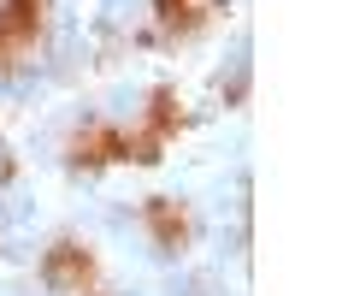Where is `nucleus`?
<instances>
[{
	"mask_svg": "<svg viewBox=\"0 0 354 296\" xmlns=\"http://www.w3.org/2000/svg\"><path fill=\"white\" fill-rule=\"evenodd\" d=\"M148 130H153L160 142H171V130H183V107H177L165 89L153 95V107H148Z\"/></svg>",
	"mask_w": 354,
	"mask_h": 296,
	"instance_id": "423d86ee",
	"label": "nucleus"
},
{
	"mask_svg": "<svg viewBox=\"0 0 354 296\" xmlns=\"http://www.w3.org/2000/svg\"><path fill=\"white\" fill-rule=\"evenodd\" d=\"M218 6H225V0H160V24L165 30H195V24H207Z\"/></svg>",
	"mask_w": 354,
	"mask_h": 296,
	"instance_id": "39448f33",
	"label": "nucleus"
},
{
	"mask_svg": "<svg viewBox=\"0 0 354 296\" xmlns=\"http://www.w3.org/2000/svg\"><path fill=\"white\" fill-rule=\"evenodd\" d=\"M41 272H48L53 290H83L88 272H95V255H88L83 243H53V249H48V267H41Z\"/></svg>",
	"mask_w": 354,
	"mask_h": 296,
	"instance_id": "7ed1b4c3",
	"label": "nucleus"
},
{
	"mask_svg": "<svg viewBox=\"0 0 354 296\" xmlns=\"http://www.w3.org/2000/svg\"><path fill=\"white\" fill-rule=\"evenodd\" d=\"M148 232H153V243H160V249H171V255H177V249L189 243V232H195V225H189V207L171 202V195H153V202H148Z\"/></svg>",
	"mask_w": 354,
	"mask_h": 296,
	"instance_id": "f03ea898",
	"label": "nucleus"
},
{
	"mask_svg": "<svg viewBox=\"0 0 354 296\" xmlns=\"http://www.w3.org/2000/svg\"><path fill=\"white\" fill-rule=\"evenodd\" d=\"M41 18H48V0H0V71H18L36 53Z\"/></svg>",
	"mask_w": 354,
	"mask_h": 296,
	"instance_id": "f257e3e1",
	"label": "nucleus"
},
{
	"mask_svg": "<svg viewBox=\"0 0 354 296\" xmlns=\"http://www.w3.org/2000/svg\"><path fill=\"white\" fill-rule=\"evenodd\" d=\"M71 160H77V166H106V160H118V125H88V130H77Z\"/></svg>",
	"mask_w": 354,
	"mask_h": 296,
	"instance_id": "20e7f679",
	"label": "nucleus"
}]
</instances>
